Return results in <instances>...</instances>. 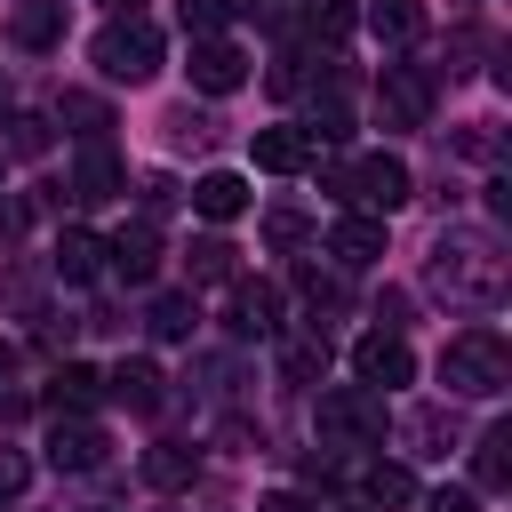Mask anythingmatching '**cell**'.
<instances>
[{
  "mask_svg": "<svg viewBox=\"0 0 512 512\" xmlns=\"http://www.w3.org/2000/svg\"><path fill=\"white\" fill-rule=\"evenodd\" d=\"M72 128H80V144H104V128H112V112L96 104V96H80V88H64V104H56Z\"/></svg>",
  "mask_w": 512,
  "mask_h": 512,
  "instance_id": "24",
  "label": "cell"
},
{
  "mask_svg": "<svg viewBox=\"0 0 512 512\" xmlns=\"http://www.w3.org/2000/svg\"><path fill=\"white\" fill-rule=\"evenodd\" d=\"M424 280H432V296H448V304L496 312L504 288H512V264H504V240H496V232H480V224H448V232L432 240Z\"/></svg>",
  "mask_w": 512,
  "mask_h": 512,
  "instance_id": "1",
  "label": "cell"
},
{
  "mask_svg": "<svg viewBox=\"0 0 512 512\" xmlns=\"http://www.w3.org/2000/svg\"><path fill=\"white\" fill-rule=\"evenodd\" d=\"M24 480H32L24 448H0V504H16V496H24Z\"/></svg>",
  "mask_w": 512,
  "mask_h": 512,
  "instance_id": "32",
  "label": "cell"
},
{
  "mask_svg": "<svg viewBox=\"0 0 512 512\" xmlns=\"http://www.w3.org/2000/svg\"><path fill=\"white\" fill-rule=\"evenodd\" d=\"M256 512H320V504H312V496H304V488H272V496H264V504H256Z\"/></svg>",
  "mask_w": 512,
  "mask_h": 512,
  "instance_id": "36",
  "label": "cell"
},
{
  "mask_svg": "<svg viewBox=\"0 0 512 512\" xmlns=\"http://www.w3.org/2000/svg\"><path fill=\"white\" fill-rule=\"evenodd\" d=\"M376 120L384 128H424L432 120V72L424 64H384L376 72Z\"/></svg>",
  "mask_w": 512,
  "mask_h": 512,
  "instance_id": "6",
  "label": "cell"
},
{
  "mask_svg": "<svg viewBox=\"0 0 512 512\" xmlns=\"http://www.w3.org/2000/svg\"><path fill=\"white\" fill-rule=\"evenodd\" d=\"M320 368H328V336H320V328L280 352V376H288V384H304V376H320Z\"/></svg>",
  "mask_w": 512,
  "mask_h": 512,
  "instance_id": "26",
  "label": "cell"
},
{
  "mask_svg": "<svg viewBox=\"0 0 512 512\" xmlns=\"http://www.w3.org/2000/svg\"><path fill=\"white\" fill-rule=\"evenodd\" d=\"M320 160V136L312 128H256V168H272V176H304Z\"/></svg>",
  "mask_w": 512,
  "mask_h": 512,
  "instance_id": "12",
  "label": "cell"
},
{
  "mask_svg": "<svg viewBox=\"0 0 512 512\" xmlns=\"http://www.w3.org/2000/svg\"><path fill=\"white\" fill-rule=\"evenodd\" d=\"M352 376H360V384H376V392H392V384H408V376H416V352L400 344V328H368V336L352 344Z\"/></svg>",
  "mask_w": 512,
  "mask_h": 512,
  "instance_id": "7",
  "label": "cell"
},
{
  "mask_svg": "<svg viewBox=\"0 0 512 512\" xmlns=\"http://www.w3.org/2000/svg\"><path fill=\"white\" fill-rule=\"evenodd\" d=\"M224 16H232V0H176V24H184L192 40H208V32H224Z\"/></svg>",
  "mask_w": 512,
  "mask_h": 512,
  "instance_id": "27",
  "label": "cell"
},
{
  "mask_svg": "<svg viewBox=\"0 0 512 512\" xmlns=\"http://www.w3.org/2000/svg\"><path fill=\"white\" fill-rule=\"evenodd\" d=\"M232 336H280V288L264 280H232Z\"/></svg>",
  "mask_w": 512,
  "mask_h": 512,
  "instance_id": "14",
  "label": "cell"
},
{
  "mask_svg": "<svg viewBox=\"0 0 512 512\" xmlns=\"http://www.w3.org/2000/svg\"><path fill=\"white\" fill-rule=\"evenodd\" d=\"M192 328H200V304H192V296H160V304H152V336H168V344H184Z\"/></svg>",
  "mask_w": 512,
  "mask_h": 512,
  "instance_id": "25",
  "label": "cell"
},
{
  "mask_svg": "<svg viewBox=\"0 0 512 512\" xmlns=\"http://www.w3.org/2000/svg\"><path fill=\"white\" fill-rule=\"evenodd\" d=\"M104 392H112L120 408H136V416H152V408L168 400V392H160V368H152V360H120V368L104 376Z\"/></svg>",
  "mask_w": 512,
  "mask_h": 512,
  "instance_id": "17",
  "label": "cell"
},
{
  "mask_svg": "<svg viewBox=\"0 0 512 512\" xmlns=\"http://www.w3.org/2000/svg\"><path fill=\"white\" fill-rule=\"evenodd\" d=\"M160 48H168V40H160V24H152V16H112V24L88 40L96 72H104V80H128V88L160 72Z\"/></svg>",
  "mask_w": 512,
  "mask_h": 512,
  "instance_id": "4",
  "label": "cell"
},
{
  "mask_svg": "<svg viewBox=\"0 0 512 512\" xmlns=\"http://www.w3.org/2000/svg\"><path fill=\"white\" fill-rule=\"evenodd\" d=\"M320 440H336V448L384 440V392L376 384H328L320 392Z\"/></svg>",
  "mask_w": 512,
  "mask_h": 512,
  "instance_id": "5",
  "label": "cell"
},
{
  "mask_svg": "<svg viewBox=\"0 0 512 512\" xmlns=\"http://www.w3.org/2000/svg\"><path fill=\"white\" fill-rule=\"evenodd\" d=\"M440 384L464 392V400L504 392V384H512V344H504L496 328H464V336H448V352H440Z\"/></svg>",
  "mask_w": 512,
  "mask_h": 512,
  "instance_id": "3",
  "label": "cell"
},
{
  "mask_svg": "<svg viewBox=\"0 0 512 512\" xmlns=\"http://www.w3.org/2000/svg\"><path fill=\"white\" fill-rule=\"evenodd\" d=\"M360 496H368L376 512H400V504H416V472H408V464H368V472H360Z\"/></svg>",
  "mask_w": 512,
  "mask_h": 512,
  "instance_id": "22",
  "label": "cell"
},
{
  "mask_svg": "<svg viewBox=\"0 0 512 512\" xmlns=\"http://www.w3.org/2000/svg\"><path fill=\"white\" fill-rule=\"evenodd\" d=\"M424 512H480V496H472V488H432Z\"/></svg>",
  "mask_w": 512,
  "mask_h": 512,
  "instance_id": "34",
  "label": "cell"
},
{
  "mask_svg": "<svg viewBox=\"0 0 512 512\" xmlns=\"http://www.w3.org/2000/svg\"><path fill=\"white\" fill-rule=\"evenodd\" d=\"M120 192H128V168L112 160V144H80V160H72V200L96 208V200H120Z\"/></svg>",
  "mask_w": 512,
  "mask_h": 512,
  "instance_id": "11",
  "label": "cell"
},
{
  "mask_svg": "<svg viewBox=\"0 0 512 512\" xmlns=\"http://www.w3.org/2000/svg\"><path fill=\"white\" fill-rule=\"evenodd\" d=\"M296 88H304V56H280L272 64V96H296Z\"/></svg>",
  "mask_w": 512,
  "mask_h": 512,
  "instance_id": "35",
  "label": "cell"
},
{
  "mask_svg": "<svg viewBox=\"0 0 512 512\" xmlns=\"http://www.w3.org/2000/svg\"><path fill=\"white\" fill-rule=\"evenodd\" d=\"M304 24H312L320 40H344V32H352V0H304Z\"/></svg>",
  "mask_w": 512,
  "mask_h": 512,
  "instance_id": "30",
  "label": "cell"
},
{
  "mask_svg": "<svg viewBox=\"0 0 512 512\" xmlns=\"http://www.w3.org/2000/svg\"><path fill=\"white\" fill-rule=\"evenodd\" d=\"M192 208H200V216H208V224H232V216H240V208H248V184H240V176H232V168H208V176H200V184H192Z\"/></svg>",
  "mask_w": 512,
  "mask_h": 512,
  "instance_id": "18",
  "label": "cell"
},
{
  "mask_svg": "<svg viewBox=\"0 0 512 512\" xmlns=\"http://www.w3.org/2000/svg\"><path fill=\"white\" fill-rule=\"evenodd\" d=\"M136 192H144V208H152V216H160V208H176V176H160V168H152Z\"/></svg>",
  "mask_w": 512,
  "mask_h": 512,
  "instance_id": "33",
  "label": "cell"
},
{
  "mask_svg": "<svg viewBox=\"0 0 512 512\" xmlns=\"http://www.w3.org/2000/svg\"><path fill=\"white\" fill-rule=\"evenodd\" d=\"M304 232H312V216H304V208H264V240H272V248H296Z\"/></svg>",
  "mask_w": 512,
  "mask_h": 512,
  "instance_id": "31",
  "label": "cell"
},
{
  "mask_svg": "<svg viewBox=\"0 0 512 512\" xmlns=\"http://www.w3.org/2000/svg\"><path fill=\"white\" fill-rule=\"evenodd\" d=\"M144 480L168 488V496L192 488V480H200V448H192V440H152V448H144Z\"/></svg>",
  "mask_w": 512,
  "mask_h": 512,
  "instance_id": "16",
  "label": "cell"
},
{
  "mask_svg": "<svg viewBox=\"0 0 512 512\" xmlns=\"http://www.w3.org/2000/svg\"><path fill=\"white\" fill-rule=\"evenodd\" d=\"M368 32H376L384 48H408V40L424 32V0H368Z\"/></svg>",
  "mask_w": 512,
  "mask_h": 512,
  "instance_id": "20",
  "label": "cell"
},
{
  "mask_svg": "<svg viewBox=\"0 0 512 512\" xmlns=\"http://www.w3.org/2000/svg\"><path fill=\"white\" fill-rule=\"evenodd\" d=\"M184 72H192L200 96H232V88L248 80V56H240L224 32H208V40H192V64H184Z\"/></svg>",
  "mask_w": 512,
  "mask_h": 512,
  "instance_id": "9",
  "label": "cell"
},
{
  "mask_svg": "<svg viewBox=\"0 0 512 512\" xmlns=\"http://www.w3.org/2000/svg\"><path fill=\"white\" fill-rule=\"evenodd\" d=\"M16 232H24V208H16V200H0V248H8Z\"/></svg>",
  "mask_w": 512,
  "mask_h": 512,
  "instance_id": "37",
  "label": "cell"
},
{
  "mask_svg": "<svg viewBox=\"0 0 512 512\" xmlns=\"http://www.w3.org/2000/svg\"><path fill=\"white\" fill-rule=\"evenodd\" d=\"M8 152H16V160H40V152H48V120H40V112H16V120H8Z\"/></svg>",
  "mask_w": 512,
  "mask_h": 512,
  "instance_id": "28",
  "label": "cell"
},
{
  "mask_svg": "<svg viewBox=\"0 0 512 512\" xmlns=\"http://www.w3.org/2000/svg\"><path fill=\"white\" fill-rule=\"evenodd\" d=\"M104 272L128 280V288H144V280L160 272V232H152V224H120V232L104 240Z\"/></svg>",
  "mask_w": 512,
  "mask_h": 512,
  "instance_id": "10",
  "label": "cell"
},
{
  "mask_svg": "<svg viewBox=\"0 0 512 512\" xmlns=\"http://www.w3.org/2000/svg\"><path fill=\"white\" fill-rule=\"evenodd\" d=\"M96 392H104V376H96V368H80V360H64V368L48 376V400H56V408H88Z\"/></svg>",
  "mask_w": 512,
  "mask_h": 512,
  "instance_id": "23",
  "label": "cell"
},
{
  "mask_svg": "<svg viewBox=\"0 0 512 512\" xmlns=\"http://www.w3.org/2000/svg\"><path fill=\"white\" fill-rule=\"evenodd\" d=\"M472 480H480V488H504V480H512V424H488V432L472 440Z\"/></svg>",
  "mask_w": 512,
  "mask_h": 512,
  "instance_id": "21",
  "label": "cell"
},
{
  "mask_svg": "<svg viewBox=\"0 0 512 512\" xmlns=\"http://www.w3.org/2000/svg\"><path fill=\"white\" fill-rule=\"evenodd\" d=\"M48 464H56V472H96V464H104V424L80 416V408L56 416V424H48Z\"/></svg>",
  "mask_w": 512,
  "mask_h": 512,
  "instance_id": "8",
  "label": "cell"
},
{
  "mask_svg": "<svg viewBox=\"0 0 512 512\" xmlns=\"http://www.w3.org/2000/svg\"><path fill=\"white\" fill-rule=\"evenodd\" d=\"M8 376H16V344L0 336V384H8Z\"/></svg>",
  "mask_w": 512,
  "mask_h": 512,
  "instance_id": "38",
  "label": "cell"
},
{
  "mask_svg": "<svg viewBox=\"0 0 512 512\" xmlns=\"http://www.w3.org/2000/svg\"><path fill=\"white\" fill-rule=\"evenodd\" d=\"M48 272H56V280H72V288H80V280H96V272H104V240H96L88 224H64V232H56V248H48Z\"/></svg>",
  "mask_w": 512,
  "mask_h": 512,
  "instance_id": "13",
  "label": "cell"
},
{
  "mask_svg": "<svg viewBox=\"0 0 512 512\" xmlns=\"http://www.w3.org/2000/svg\"><path fill=\"white\" fill-rule=\"evenodd\" d=\"M328 256H336L344 272H368V264L384 256V216H344V224L328 232Z\"/></svg>",
  "mask_w": 512,
  "mask_h": 512,
  "instance_id": "15",
  "label": "cell"
},
{
  "mask_svg": "<svg viewBox=\"0 0 512 512\" xmlns=\"http://www.w3.org/2000/svg\"><path fill=\"white\" fill-rule=\"evenodd\" d=\"M112 8H120V16H144V0H112Z\"/></svg>",
  "mask_w": 512,
  "mask_h": 512,
  "instance_id": "39",
  "label": "cell"
},
{
  "mask_svg": "<svg viewBox=\"0 0 512 512\" xmlns=\"http://www.w3.org/2000/svg\"><path fill=\"white\" fill-rule=\"evenodd\" d=\"M8 32H16L24 48H56V40H64V0H16Z\"/></svg>",
  "mask_w": 512,
  "mask_h": 512,
  "instance_id": "19",
  "label": "cell"
},
{
  "mask_svg": "<svg viewBox=\"0 0 512 512\" xmlns=\"http://www.w3.org/2000/svg\"><path fill=\"white\" fill-rule=\"evenodd\" d=\"M320 184H328L336 200H352V208H376V216H392V208H408V200H416V176H408V160H392V152L328 160V168H320Z\"/></svg>",
  "mask_w": 512,
  "mask_h": 512,
  "instance_id": "2",
  "label": "cell"
},
{
  "mask_svg": "<svg viewBox=\"0 0 512 512\" xmlns=\"http://www.w3.org/2000/svg\"><path fill=\"white\" fill-rule=\"evenodd\" d=\"M192 280H232V240H192Z\"/></svg>",
  "mask_w": 512,
  "mask_h": 512,
  "instance_id": "29",
  "label": "cell"
}]
</instances>
